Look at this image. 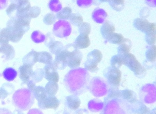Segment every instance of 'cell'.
Segmentation results:
<instances>
[{
    "instance_id": "cell-1",
    "label": "cell",
    "mask_w": 156,
    "mask_h": 114,
    "mask_svg": "<svg viewBox=\"0 0 156 114\" xmlns=\"http://www.w3.org/2000/svg\"><path fill=\"white\" fill-rule=\"evenodd\" d=\"M13 105L18 109L25 111L30 109L34 103V97L32 92L23 88L17 90L13 95Z\"/></svg>"
},
{
    "instance_id": "cell-2",
    "label": "cell",
    "mask_w": 156,
    "mask_h": 114,
    "mask_svg": "<svg viewBox=\"0 0 156 114\" xmlns=\"http://www.w3.org/2000/svg\"><path fill=\"white\" fill-rule=\"evenodd\" d=\"M53 32L56 37L65 38L71 34L72 27L68 22L63 20H60L55 23Z\"/></svg>"
},
{
    "instance_id": "cell-3",
    "label": "cell",
    "mask_w": 156,
    "mask_h": 114,
    "mask_svg": "<svg viewBox=\"0 0 156 114\" xmlns=\"http://www.w3.org/2000/svg\"><path fill=\"white\" fill-rule=\"evenodd\" d=\"M123 64L129 67L135 73L139 74L143 70V68L141 66L139 62L137 60L134 55L130 53L125 54L122 56Z\"/></svg>"
},
{
    "instance_id": "cell-4",
    "label": "cell",
    "mask_w": 156,
    "mask_h": 114,
    "mask_svg": "<svg viewBox=\"0 0 156 114\" xmlns=\"http://www.w3.org/2000/svg\"><path fill=\"white\" fill-rule=\"evenodd\" d=\"M134 27L136 30L144 33L147 34L156 32V24L151 23L145 19L137 18L134 20L133 23Z\"/></svg>"
},
{
    "instance_id": "cell-5",
    "label": "cell",
    "mask_w": 156,
    "mask_h": 114,
    "mask_svg": "<svg viewBox=\"0 0 156 114\" xmlns=\"http://www.w3.org/2000/svg\"><path fill=\"white\" fill-rule=\"evenodd\" d=\"M102 55L101 52L95 50L88 54V60L86 63V67L90 71H94L97 69V64L101 61Z\"/></svg>"
},
{
    "instance_id": "cell-6",
    "label": "cell",
    "mask_w": 156,
    "mask_h": 114,
    "mask_svg": "<svg viewBox=\"0 0 156 114\" xmlns=\"http://www.w3.org/2000/svg\"><path fill=\"white\" fill-rule=\"evenodd\" d=\"M44 77L49 82L57 83L59 81V77L58 73L56 71V67L54 64L47 65L44 67Z\"/></svg>"
},
{
    "instance_id": "cell-7",
    "label": "cell",
    "mask_w": 156,
    "mask_h": 114,
    "mask_svg": "<svg viewBox=\"0 0 156 114\" xmlns=\"http://www.w3.org/2000/svg\"><path fill=\"white\" fill-rule=\"evenodd\" d=\"M33 66L29 64H23L19 68L20 77L23 82L27 84L31 78L33 73Z\"/></svg>"
},
{
    "instance_id": "cell-8",
    "label": "cell",
    "mask_w": 156,
    "mask_h": 114,
    "mask_svg": "<svg viewBox=\"0 0 156 114\" xmlns=\"http://www.w3.org/2000/svg\"><path fill=\"white\" fill-rule=\"evenodd\" d=\"M58 99L53 96H47L44 100L38 102V105L42 109L57 108L59 106Z\"/></svg>"
},
{
    "instance_id": "cell-9",
    "label": "cell",
    "mask_w": 156,
    "mask_h": 114,
    "mask_svg": "<svg viewBox=\"0 0 156 114\" xmlns=\"http://www.w3.org/2000/svg\"><path fill=\"white\" fill-rule=\"evenodd\" d=\"M0 53H2L4 58L7 60L13 59L15 55L14 48L9 44L1 45L0 46Z\"/></svg>"
},
{
    "instance_id": "cell-10",
    "label": "cell",
    "mask_w": 156,
    "mask_h": 114,
    "mask_svg": "<svg viewBox=\"0 0 156 114\" xmlns=\"http://www.w3.org/2000/svg\"><path fill=\"white\" fill-rule=\"evenodd\" d=\"M115 26L110 22L107 21L101 28V33L102 36L106 40H108L115 31Z\"/></svg>"
},
{
    "instance_id": "cell-11",
    "label": "cell",
    "mask_w": 156,
    "mask_h": 114,
    "mask_svg": "<svg viewBox=\"0 0 156 114\" xmlns=\"http://www.w3.org/2000/svg\"><path fill=\"white\" fill-rule=\"evenodd\" d=\"M75 45L78 49L87 48L90 45L89 36L86 34H80L76 39Z\"/></svg>"
},
{
    "instance_id": "cell-12",
    "label": "cell",
    "mask_w": 156,
    "mask_h": 114,
    "mask_svg": "<svg viewBox=\"0 0 156 114\" xmlns=\"http://www.w3.org/2000/svg\"><path fill=\"white\" fill-rule=\"evenodd\" d=\"M121 76L120 71L114 67L109 71L108 79L113 85L119 86L121 80Z\"/></svg>"
},
{
    "instance_id": "cell-13",
    "label": "cell",
    "mask_w": 156,
    "mask_h": 114,
    "mask_svg": "<svg viewBox=\"0 0 156 114\" xmlns=\"http://www.w3.org/2000/svg\"><path fill=\"white\" fill-rule=\"evenodd\" d=\"M30 8V3L28 0H22L18 4L16 16L27 15Z\"/></svg>"
},
{
    "instance_id": "cell-14",
    "label": "cell",
    "mask_w": 156,
    "mask_h": 114,
    "mask_svg": "<svg viewBox=\"0 0 156 114\" xmlns=\"http://www.w3.org/2000/svg\"><path fill=\"white\" fill-rule=\"evenodd\" d=\"M107 16V13L103 9L99 8L96 9L92 14L93 20L98 23H104Z\"/></svg>"
},
{
    "instance_id": "cell-15",
    "label": "cell",
    "mask_w": 156,
    "mask_h": 114,
    "mask_svg": "<svg viewBox=\"0 0 156 114\" xmlns=\"http://www.w3.org/2000/svg\"><path fill=\"white\" fill-rule=\"evenodd\" d=\"M38 55L39 52L36 51H32L30 52L23 58V64H26L33 66L34 65L38 62Z\"/></svg>"
},
{
    "instance_id": "cell-16",
    "label": "cell",
    "mask_w": 156,
    "mask_h": 114,
    "mask_svg": "<svg viewBox=\"0 0 156 114\" xmlns=\"http://www.w3.org/2000/svg\"><path fill=\"white\" fill-rule=\"evenodd\" d=\"M32 91L34 96L38 100V102L44 100L48 95L45 88L43 87H35Z\"/></svg>"
},
{
    "instance_id": "cell-17",
    "label": "cell",
    "mask_w": 156,
    "mask_h": 114,
    "mask_svg": "<svg viewBox=\"0 0 156 114\" xmlns=\"http://www.w3.org/2000/svg\"><path fill=\"white\" fill-rule=\"evenodd\" d=\"M3 77L8 82L13 81L18 75V72L12 67L6 68L2 73Z\"/></svg>"
},
{
    "instance_id": "cell-18",
    "label": "cell",
    "mask_w": 156,
    "mask_h": 114,
    "mask_svg": "<svg viewBox=\"0 0 156 114\" xmlns=\"http://www.w3.org/2000/svg\"><path fill=\"white\" fill-rule=\"evenodd\" d=\"M52 62V56L51 54L46 52H39L38 55V62L49 65Z\"/></svg>"
},
{
    "instance_id": "cell-19",
    "label": "cell",
    "mask_w": 156,
    "mask_h": 114,
    "mask_svg": "<svg viewBox=\"0 0 156 114\" xmlns=\"http://www.w3.org/2000/svg\"><path fill=\"white\" fill-rule=\"evenodd\" d=\"M119 47V52L123 54L128 53L131 49V41L128 39H124Z\"/></svg>"
},
{
    "instance_id": "cell-20",
    "label": "cell",
    "mask_w": 156,
    "mask_h": 114,
    "mask_svg": "<svg viewBox=\"0 0 156 114\" xmlns=\"http://www.w3.org/2000/svg\"><path fill=\"white\" fill-rule=\"evenodd\" d=\"M108 2L111 8L116 11H121L124 9L125 0H108Z\"/></svg>"
},
{
    "instance_id": "cell-21",
    "label": "cell",
    "mask_w": 156,
    "mask_h": 114,
    "mask_svg": "<svg viewBox=\"0 0 156 114\" xmlns=\"http://www.w3.org/2000/svg\"><path fill=\"white\" fill-rule=\"evenodd\" d=\"M72 14V10L69 7H65L56 14V17L59 20H68Z\"/></svg>"
},
{
    "instance_id": "cell-22",
    "label": "cell",
    "mask_w": 156,
    "mask_h": 114,
    "mask_svg": "<svg viewBox=\"0 0 156 114\" xmlns=\"http://www.w3.org/2000/svg\"><path fill=\"white\" fill-rule=\"evenodd\" d=\"M10 31L8 28L3 29L0 31V44L1 45L9 44L10 41Z\"/></svg>"
},
{
    "instance_id": "cell-23",
    "label": "cell",
    "mask_w": 156,
    "mask_h": 114,
    "mask_svg": "<svg viewBox=\"0 0 156 114\" xmlns=\"http://www.w3.org/2000/svg\"><path fill=\"white\" fill-rule=\"evenodd\" d=\"M31 39L36 44L41 43L45 41L46 35L39 30L34 31L31 34Z\"/></svg>"
},
{
    "instance_id": "cell-24",
    "label": "cell",
    "mask_w": 156,
    "mask_h": 114,
    "mask_svg": "<svg viewBox=\"0 0 156 114\" xmlns=\"http://www.w3.org/2000/svg\"><path fill=\"white\" fill-rule=\"evenodd\" d=\"M48 6L51 10L54 12H59L62 9V3L59 0H50Z\"/></svg>"
},
{
    "instance_id": "cell-25",
    "label": "cell",
    "mask_w": 156,
    "mask_h": 114,
    "mask_svg": "<svg viewBox=\"0 0 156 114\" xmlns=\"http://www.w3.org/2000/svg\"><path fill=\"white\" fill-rule=\"evenodd\" d=\"M44 76V71L43 69H38L33 72L31 78L34 83H38L42 80Z\"/></svg>"
},
{
    "instance_id": "cell-26",
    "label": "cell",
    "mask_w": 156,
    "mask_h": 114,
    "mask_svg": "<svg viewBox=\"0 0 156 114\" xmlns=\"http://www.w3.org/2000/svg\"><path fill=\"white\" fill-rule=\"evenodd\" d=\"M70 21L72 24L74 26L79 27L83 23V17L79 14L74 13L72 14L70 18Z\"/></svg>"
},
{
    "instance_id": "cell-27",
    "label": "cell",
    "mask_w": 156,
    "mask_h": 114,
    "mask_svg": "<svg viewBox=\"0 0 156 114\" xmlns=\"http://www.w3.org/2000/svg\"><path fill=\"white\" fill-rule=\"evenodd\" d=\"M57 85L55 82H49L47 83L45 87V90L47 94L50 96H53L56 94L57 91Z\"/></svg>"
},
{
    "instance_id": "cell-28",
    "label": "cell",
    "mask_w": 156,
    "mask_h": 114,
    "mask_svg": "<svg viewBox=\"0 0 156 114\" xmlns=\"http://www.w3.org/2000/svg\"><path fill=\"white\" fill-rule=\"evenodd\" d=\"M124 39V37L122 34L114 33L107 40L111 43L114 44H120Z\"/></svg>"
},
{
    "instance_id": "cell-29",
    "label": "cell",
    "mask_w": 156,
    "mask_h": 114,
    "mask_svg": "<svg viewBox=\"0 0 156 114\" xmlns=\"http://www.w3.org/2000/svg\"><path fill=\"white\" fill-rule=\"evenodd\" d=\"M63 45L62 43L59 41L54 42L51 45L49 46L50 51L52 53L57 54L58 53L62 51Z\"/></svg>"
},
{
    "instance_id": "cell-30",
    "label": "cell",
    "mask_w": 156,
    "mask_h": 114,
    "mask_svg": "<svg viewBox=\"0 0 156 114\" xmlns=\"http://www.w3.org/2000/svg\"><path fill=\"white\" fill-rule=\"evenodd\" d=\"M147 59L150 62L155 61L156 57V48L155 45L151 46L146 52Z\"/></svg>"
},
{
    "instance_id": "cell-31",
    "label": "cell",
    "mask_w": 156,
    "mask_h": 114,
    "mask_svg": "<svg viewBox=\"0 0 156 114\" xmlns=\"http://www.w3.org/2000/svg\"><path fill=\"white\" fill-rule=\"evenodd\" d=\"M91 26L87 23H83L79 26V30L80 34L89 35L91 32Z\"/></svg>"
},
{
    "instance_id": "cell-32",
    "label": "cell",
    "mask_w": 156,
    "mask_h": 114,
    "mask_svg": "<svg viewBox=\"0 0 156 114\" xmlns=\"http://www.w3.org/2000/svg\"><path fill=\"white\" fill-rule=\"evenodd\" d=\"M123 64V59L121 56L115 55L111 60V65L114 68L119 67Z\"/></svg>"
},
{
    "instance_id": "cell-33",
    "label": "cell",
    "mask_w": 156,
    "mask_h": 114,
    "mask_svg": "<svg viewBox=\"0 0 156 114\" xmlns=\"http://www.w3.org/2000/svg\"><path fill=\"white\" fill-rule=\"evenodd\" d=\"M41 12V9L38 7L34 6V7H31L30 9L28 12V15L31 19L36 18L39 16Z\"/></svg>"
},
{
    "instance_id": "cell-34",
    "label": "cell",
    "mask_w": 156,
    "mask_h": 114,
    "mask_svg": "<svg viewBox=\"0 0 156 114\" xmlns=\"http://www.w3.org/2000/svg\"><path fill=\"white\" fill-rule=\"evenodd\" d=\"M56 20L55 16L53 13H49L46 14L44 18L43 21L46 25H51L54 23Z\"/></svg>"
},
{
    "instance_id": "cell-35",
    "label": "cell",
    "mask_w": 156,
    "mask_h": 114,
    "mask_svg": "<svg viewBox=\"0 0 156 114\" xmlns=\"http://www.w3.org/2000/svg\"><path fill=\"white\" fill-rule=\"evenodd\" d=\"M145 39L148 44L150 45L155 44L156 39V32L147 34L145 36Z\"/></svg>"
},
{
    "instance_id": "cell-36",
    "label": "cell",
    "mask_w": 156,
    "mask_h": 114,
    "mask_svg": "<svg viewBox=\"0 0 156 114\" xmlns=\"http://www.w3.org/2000/svg\"><path fill=\"white\" fill-rule=\"evenodd\" d=\"M77 4L81 8H88L93 3L92 0H77Z\"/></svg>"
},
{
    "instance_id": "cell-37",
    "label": "cell",
    "mask_w": 156,
    "mask_h": 114,
    "mask_svg": "<svg viewBox=\"0 0 156 114\" xmlns=\"http://www.w3.org/2000/svg\"><path fill=\"white\" fill-rule=\"evenodd\" d=\"M17 6H18L17 4L12 3L6 10L7 14L9 16H10L13 12H15V11L17 10Z\"/></svg>"
},
{
    "instance_id": "cell-38",
    "label": "cell",
    "mask_w": 156,
    "mask_h": 114,
    "mask_svg": "<svg viewBox=\"0 0 156 114\" xmlns=\"http://www.w3.org/2000/svg\"><path fill=\"white\" fill-rule=\"evenodd\" d=\"M8 0H0V10L5 9L8 6Z\"/></svg>"
},
{
    "instance_id": "cell-39",
    "label": "cell",
    "mask_w": 156,
    "mask_h": 114,
    "mask_svg": "<svg viewBox=\"0 0 156 114\" xmlns=\"http://www.w3.org/2000/svg\"><path fill=\"white\" fill-rule=\"evenodd\" d=\"M133 96V94L131 93V91L129 90H126L124 92V97L126 99H129V98H132Z\"/></svg>"
},
{
    "instance_id": "cell-40",
    "label": "cell",
    "mask_w": 156,
    "mask_h": 114,
    "mask_svg": "<svg viewBox=\"0 0 156 114\" xmlns=\"http://www.w3.org/2000/svg\"><path fill=\"white\" fill-rule=\"evenodd\" d=\"M28 86L29 87V90H30L32 92L33 89H34L35 87V83L32 80H30L28 83Z\"/></svg>"
},
{
    "instance_id": "cell-41",
    "label": "cell",
    "mask_w": 156,
    "mask_h": 114,
    "mask_svg": "<svg viewBox=\"0 0 156 114\" xmlns=\"http://www.w3.org/2000/svg\"><path fill=\"white\" fill-rule=\"evenodd\" d=\"M146 2L150 7L153 8L156 7V0H146Z\"/></svg>"
},
{
    "instance_id": "cell-42",
    "label": "cell",
    "mask_w": 156,
    "mask_h": 114,
    "mask_svg": "<svg viewBox=\"0 0 156 114\" xmlns=\"http://www.w3.org/2000/svg\"><path fill=\"white\" fill-rule=\"evenodd\" d=\"M0 114H13L10 110L6 108H0Z\"/></svg>"
},
{
    "instance_id": "cell-43",
    "label": "cell",
    "mask_w": 156,
    "mask_h": 114,
    "mask_svg": "<svg viewBox=\"0 0 156 114\" xmlns=\"http://www.w3.org/2000/svg\"><path fill=\"white\" fill-rule=\"evenodd\" d=\"M92 1H93V3H94L95 5H98L101 3L108 2V0H92Z\"/></svg>"
},
{
    "instance_id": "cell-44",
    "label": "cell",
    "mask_w": 156,
    "mask_h": 114,
    "mask_svg": "<svg viewBox=\"0 0 156 114\" xmlns=\"http://www.w3.org/2000/svg\"><path fill=\"white\" fill-rule=\"evenodd\" d=\"M22 0H10L11 2L12 3H15V4L18 5L20 2Z\"/></svg>"
},
{
    "instance_id": "cell-45",
    "label": "cell",
    "mask_w": 156,
    "mask_h": 114,
    "mask_svg": "<svg viewBox=\"0 0 156 114\" xmlns=\"http://www.w3.org/2000/svg\"><path fill=\"white\" fill-rule=\"evenodd\" d=\"M0 31H1V30H0Z\"/></svg>"
}]
</instances>
